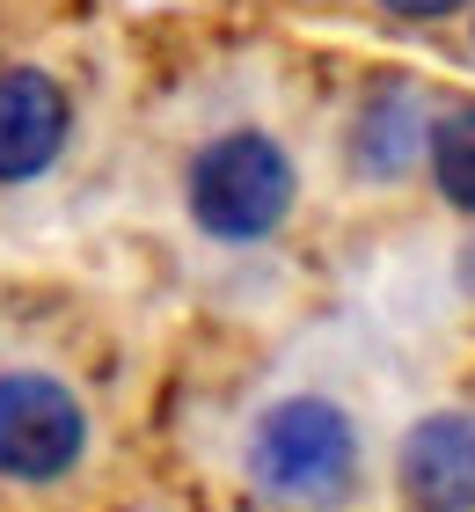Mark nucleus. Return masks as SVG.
I'll use <instances>...</instances> for the list:
<instances>
[{"label": "nucleus", "instance_id": "f257e3e1", "mask_svg": "<svg viewBox=\"0 0 475 512\" xmlns=\"http://www.w3.org/2000/svg\"><path fill=\"white\" fill-rule=\"evenodd\" d=\"M249 476L285 505H344L359 483V432L322 395H285L249 432Z\"/></svg>", "mask_w": 475, "mask_h": 512}, {"label": "nucleus", "instance_id": "423d86ee", "mask_svg": "<svg viewBox=\"0 0 475 512\" xmlns=\"http://www.w3.org/2000/svg\"><path fill=\"white\" fill-rule=\"evenodd\" d=\"M432 147V118H424V103L410 88H380V96L359 110V125H351V169L359 176H402L410 161Z\"/></svg>", "mask_w": 475, "mask_h": 512}, {"label": "nucleus", "instance_id": "39448f33", "mask_svg": "<svg viewBox=\"0 0 475 512\" xmlns=\"http://www.w3.org/2000/svg\"><path fill=\"white\" fill-rule=\"evenodd\" d=\"M66 88L44 66H0V183H30L66 147Z\"/></svg>", "mask_w": 475, "mask_h": 512}, {"label": "nucleus", "instance_id": "7ed1b4c3", "mask_svg": "<svg viewBox=\"0 0 475 512\" xmlns=\"http://www.w3.org/2000/svg\"><path fill=\"white\" fill-rule=\"evenodd\" d=\"M88 447V410L81 395L52 374H0V476L15 483H52Z\"/></svg>", "mask_w": 475, "mask_h": 512}, {"label": "nucleus", "instance_id": "6e6552de", "mask_svg": "<svg viewBox=\"0 0 475 512\" xmlns=\"http://www.w3.org/2000/svg\"><path fill=\"white\" fill-rule=\"evenodd\" d=\"M380 8H395L402 22H439V15H454L461 0H380Z\"/></svg>", "mask_w": 475, "mask_h": 512}, {"label": "nucleus", "instance_id": "0eeeda50", "mask_svg": "<svg viewBox=\"0 0 475 512\" xmlns=\"http://www.w3.org/2000/svg\"><path fill=\"white\" fill-rule=\"evenodd\" d=\"M424 161H432L439 198L461 205V213H475V103H454L446 118H432V147H424Z\"/></svg>", "mask_w": 475, "mask_h": 512}, {"label": "nucleus", "instance_id": "1a4fd4ad", "mask_svg": "<svg viewBox=\"0 0 475 512\" xmlns=\"http://www.w3.org/2000/svg\"><path fill=\"white\" fill-rule=\"evenodd\" d=\"M468 286H475V249H468Z\"/></svg>", "mask_w": 475, "mask_h": 512}, {"label": "nucleus", "instance_id": "f03ea898", "mask_svg": "<svg viewBox=\"0 0 475 512\" xmlns=\"http://www.w3.org/2000/svg\"><path fill=\"white\" fill-rule=\"evenodd\" d=\"M293 213V161L271 132H220L190 161V220L212 242H264Z\"/></svg>", "mask_w": 475, "mask_h": 512}, {"label": "nucleus", "instance_id": "20e7f679", "mask_svg": "<svg viewBox=\"0 0 475 512\" xmlns=\"http://www.w3.org/2000/svg\"><path fill=\"white\" fill-rule=\"evenodd\" d=\"M395 483L410 512H475V417L432 410L395 454Z\"/></svg>", "mask_w": 475, "mask_h": 512}]
</instances>
